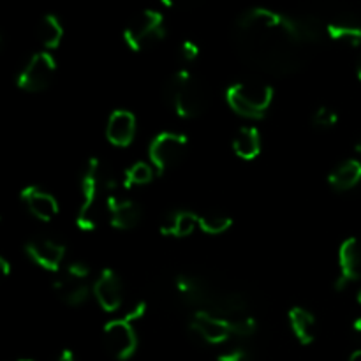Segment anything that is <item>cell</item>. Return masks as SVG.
Masks as SVG:
<instances>
[{
    "instance_id": "2e32d148",
    "label": "cell",
    "mask_w": 361,
    "mask_h": 361,
    "mask_svg": "<svg viewBox=\"0 0 361 361\" xmlns=\"http://www.w3.org/2000/svg\"><path fill=\"white\" fill-rule=\"evenodd\" d=\"M106 136L111 145L118 148H126L133 143L136 136V116L126 109L113 111L106 126Z\"/></svg>"
},
{
    "instance_id": "ba28073f",
    "label": "cell",
    "mask_w": 361,
    "mask_h": 361,
    "mask_svg": "<svg viewBox=\"0 0 361 361\" xmlns=\"http://www.w3.org/2000/svg\"><path fill=\"white\" fill-rule=\"evenodd\" d=\"M88 275L90 270L85 263H71L67 270L53 282V289L63 303L71 307H80L90 296V286H88Z\"/></svg>"
},
{
    "instance_id": "603a6c76",
    "label": "cell",
    "mask_w": 361,
    "mask_h": 361,
    "mask_svg": "<svg viewBox=\"0 0 361 361\" xmlns=\"http://www.w3.org/2000/svg\"><path fill=\"white\" fill-rule=\"evenodd\" d=\"M37 34L42 46H46L48 49H53L60 44V41H62L63 27L55 14H46L41 20V23H39Z\"/></svg>"
},
{
    "instance_id": "7402d4cb",
    "label": "cell",
    "mask_w": 361,
    "mask_h": 361,
    "mask_svg": "<svg viewBox=\"0 0 361 361\" xmlns=\"http://www.w3.org/2000/svg\"><path fill=\"white\" fill-rule=\"evenodd\" d=\"M233 150L243 161H252L261 152V134L256 127H242L233 140Z\"/></svg>"
},
{
    "instance_id": "74e56055",
    "label": "cell",
    "mask_w": 361,
    "mask_h": 361,
    "mask_svg": "<svg viewBox=\"0 0 361 361\" xmlns=\"http://www.w3.org/2000/svg\"><path fill=\"white\" fill-rule=\"evenodd\" d=\"M355 150L358 152V154L361 155V141H358V143H356V147H355Z\"/></svg>"
},
{
    "instance_id": "4fadbf2b",
    "label": "cell",
    "mask_w": 361,
    "mask_h": 361,
    "mask_svg": "<svg viewBox=\"0 0 361 361\" xmlns=\"http://www.w3.org/2000/svg\"><path fill=\"white\" fill-rule=\"evenodd\" d=\"M190 328L201 341L208 342V344H222L233 335L228 319H222V317L204 312V310H197L194 314Z\"/></svg>"
},
{
    "instance_id": "44dd1931",
    "label": "cell",
    "mask_w": 361,
    "mask_h": 361,
    "mask_svg": "<svg viewBox=\"0 0 361 361\" xmlns=\"http://www.w3.org/2000/svg\"><path fill=\"white\" fill-rule=\"evenodd\" d=\"M326 34L331 41L358 48L361 46V23L351 18H342L326 25Z\"/></svg>"
},
{
    "instance_id": "4316f807",
    "label": "cell",
    "mask_w": 361,
    "mask_h": 361,
    "mask_svg": "<svg viewBox=\"0 0 361 361\" xmlns=\"http://www.w3.org/2000/svg\"><path fill=\"white\" fill-rule=\"evenodd\" d=\"M229 326H231V334L236 337H250L256 331V319L247 314V316L229 321Z\"/></svg>"
},
{
    "instance_id": "ab89813d",
    "label": "cell",
    "mask_w": 361,
    "mask_h": 361,
    "mask_svg": "<svg viewBox=\"0 0 361 361\" xmlns=\"http://www.w3.org/2000/svg\"><path fill=\"white\" fill-rule=\"evenodd\" d=\"M358 302H360V305H361V291H360V295H358Z\"/></svg>"
},
{
    "instance_id": "1f68e13d",
    "label": "cell",
    "mask_w": 361,
    "mask_h": 361,
    "mask_svg": "<svg viewBox=\"0 0 361 361\" xmlns=\"http://www.w3.org/2000/svg\"><path fill=\"white\" fill-rule=\"evenodd\" d=\"M0 270H2V274L6 275H11V263L6 259V257H0Z\"/></svg>"
},
{
    "instance_id": "8992f818",
    "label": "cell",
    "mask_w": 361,
    "mask_h": 361,
    "mask_svg": "<svg viewBox=\"0 0 361 361\" xmlns=\"http://www.w3.org/2000/svg\"><path fill=\"white\" fill-rule=\"evenodd\" d=\"M166 35L164 18L159 11L145 9L133 18L123 32V41L133 51H143L157 44Z\"/></svg>"
},
{
    "instance_id": "d6986e66",
    "label": "cell",
    "mask_w": 361,
    "mask_h": 361,
    "mask_svg": "<svg viewBox=\"0 0 361 361\" xmlns=\"http://www.w3.org/2000/svg\"><path fill=\"white\" fill-rule=\"evenodd\" d=\"M328 182L337 192L351 190L361 182V162L356 159H349L338 164L328 176Z\"/></svg>"
},
{
    "instance_id": "d590c367",
    "label": "cell",
    "mask_w": 361,
    "mask_h": 361,
    "mask_svg": "<svg viewBox=\"0 0 361 361\" xmlns=\"http://www.w3.org/2000/svg\"><path fill=\"white\" fill-rule=\"evenodd\" d=\"M161 2L164 4V6L171 7V6H175V2H176V0H161Z\"/></svg>"
},
{
    "instance_id": "8d00e7d4",
    "label": "cell",
    "mask_w": 361,
    "mask_h": 361,
    "mask_svg": "<svg viewBox=\"0 0 361 361\" xmlns=\"http://www.w3.org/2000/svg\"><path fill=\"white\" fill-rule=\"evenodd\" d=\"M356 73H358V78H360V81H361V55H360V59H358V69H356Z\"/></svg>"
},
{
    "instance_id": "7c38bea8",
    "label": "cell",
    "mask_w": 361,
    "mask_h": 361,
    "mask_svg": "<svg viewBox=\"0 0 361 361\" xmlns=\"http://www.w3.org/2000/svg\"><path fill=\"white\" fill-rule=\"evenodd\" d=\"M25 252L42 270L59 271L66 257V247L48 238H35L25 245Z\"/></svg>"
},
{
    "instance_id": "d6a6232c",
    "label": "cell",
    "mask_w": 361,
    "mask_h": 361,
    "mask_svg": "<svg viewBox=\"0 0 361 361\" xmlns=\"http://www.w3.org/2000/svg\"><path fill=\"white\" fill-rule=\"evenodd\" d=\"M56 361H76V360H74V355L69 351V349H63V351L60 353L59 360Z\"/></svg>"
},
{
    "instance_id": "5b68a950",
    "label": "cell",
    "mask_w": 361,
    "mask_h": 361,
    "mask_svg": "<svg viewBox=\"0 0 361 361\" xmlns=\"http://www.w3.org/2000/svg\"><path fill=\"white\" fill-rule=\"evenodd\" d=\"M104 180L101 161L95 157L88 159L81 176V204L76 217L78 228L83 231H92L97 226V196L101 187L104 185Z\"/></svg>"
},
{
    "instance_id": "484cf974",
    "label": "cell",
    "mask_w": 361,
    "mask_h": 361,
    "mask_svg": "<svg viewBox=\"0 0 361 361\" xmlns=\"http://www.w3.org/2000/svg\"><path fill=\"white\" fill-rule=\"evenodd\" d=\"M231 217H226V215L221 214L200 215V222H197L201 231H204L207 235H222V233H226L231 228Z\"/></svg>"
},
{
    "instance_id": "5bb4252c",
    "label": "cell",
    "mask_w": 361,
    "mask_h": 361,
    "mask_svg": "<svg viewBox=\"0 0 361 361\" xmlns=\"http://www.w3.org/2000/svg\"><path fill=\"white\" fill-rule=\"evenodd\" d=\"M108 210L111 215V226L122 229V231L136 228L143 217V210L140 204L129 197L120 196L118 190L108 192Z\"/></svg>"
},
{
    "instance_id": "ac0fdd59",
    "label": "cell",
    "mask_w": 361,
    "mask_h": 361,
    "mask_svg": "<svg viewBox=\"0 0 361 361\" xmlns=\"http://www.w3.org/2000/svg\"><path fill=\"white\" fill-rule=\"evenodd\" d=\"M200 215H194L192 212L173 210L164 215L161 221V233L164 236H175V238H185L194 229L197 228Z\"/></svg>"
},
{
    "instance_id": "9c48e42d",
    "label": "cell",
    "mask_w": 361,
    "mask_h": 361,
    "mask_svg": "<svg viewBox=\"0 0 361 361\" xmlns=\"http://www.w3.org/2000/svg\"><path fill=\"white\" fill-rule=\"evenodd\" d=\"M102 341L109 355L118 361L133 358L137 349V335L133 323L126 317L109 321L102 331Z\"/></svg>"
},
{
    "instance_id": "8fae6325",
    "label": "cell",
    "mask_w": 361,
    "mask_h": 361,
    "mask_svg": "<svg viewBox=\"0 0 361 361\" xmlns=\"http://www.w3.org/2000/svg\"><path fill=\"white\" fill-rule=\"evenodd\" d=\"M338 267L341 275L337 279L335 288L338 291L345 289V286L361 281V240L348 238L342 242L338 249Z\"/></svg>"
},
{
    "instance_id": "d4e9b609",
    "label": "cell",
    "mask_w": 361,
    "mask_h": 361,
    "mask_svg": "<svg viewBox=\"0 0 361 361\" xmlns=\"http://www.w3.org/2000/svg\"><path fill=\"white\" fill-rule=\"evenodd\" d=\"M295 23L296 28H298L300 37H302V41L305 42V44H309V42H319L321 37H323L324 28L323 25L319 23V20H316V18L300 16L295 18Z\"/></svg>"
},
{
    "instance_id": "7a4b0ae2",
    "label": "cell",
    "mask_w": 361,
    "mask_h": 361,
    "mask_svg": "<svg viewBox=\"0 0 361 361\" xmlns=\"http://www.w3.org/2000/svg\"><path fill=\"white\" fill-rule=\"evenodd\" d=\"M176 289L189 305L210 312L222 319H236L247 316V302L243 295L229 289H221L196 275H180Z\"/></svg>"
},
{
    "instance_id": "4dcf8cb0",
    "label": "cell",
    "mask_w": 361,
    "mask_h": 361,
    "mask_svg": "<svg viewBox=\"0 0 361 361\" xmlns=\"http://www.w3.org/2000/svg\"><path fill=\"white\" fill-rule=\"evenodd\" d=\"M145 310H147V303H137L136 307H134L133 310H129V312L126 314V319H129L130 323H134V321H137V319H141V317H143V314H145Z\"/></svg>"
},
{
    "instance_id": "e0dca14e",
    "label": "cell",
    "mask_w": 361,
    "mask_h": 361,
    "mask_svg": "<svg viewBox=\"0 0 361 361\" xmlns=\"http://www.w3.org/2000/svg\"><path fill=\"white\" fill-rule=\"evenodd\" d=\"M21 201L25 203L27 210L30 212L34 217H37L39 221L49 222L51 219H55V215L59 214V203H56L55 197L49 192H44L39 187H25L21 190Z\"/></svg>"
},
{
    "instance_id": "e575fe53",
    "label": "cell",
    "mask_w": 361,
    "mask_h": 361,
    "mask_svg": "<svg viewBox=\"0 0 361 361\" xmlns=\"http://www.w3.org/2000/svg\"><path fill=\"white\" fill-rule=\"evenodd\" d=\"M353 328H355V331H358V334H361V317H358V319L353 323Z\"/></svg>"
},
{
    "instance_id": "6da1fadb",
    "label": "cell",
    "mask_w": 361,
    "mask_h": 361,
    "mask_svg": "<svg viewBox=\"0 0 361 361\" xmlns=\"http://www.w3.org/2000/svg\"><path fill=\"white\" fill-rule=\"evenodd\" d=\"M240 56L254 69L288 76L302 67L303 44L295 18L254 7L238 18L235 34Z\"/></svg>"
},
{
    "instance_id": "3957f363",
    "label": "cell",
    "mask_w": 361,
    "mask_h": 361,
    "mask_svg": "<svg viewBox=\"0 0 361 361\" xmlns=\"http://www.w3.org/2000/svg\"><path fill=\"white\" fill-rule=\"evenodd\" d=\"M166 99L182 118H196L207 109V94L189 71L173 74L166 85Z\"/></svg>"
},
{
    "instance_id": "83f0119b",
    "label": "cell",
    "mask_w": 361,
    "mask_h": 361,
    "mask_svg": "<svg viewBox=\"0 0 361 361\" xmlns=\"http://www.w3.org/2000/svg\"><path fill=\"white\" fill-rule=\"evenodd\" d=\"M312 122L317 129H331V127L338 122V115L334 109L326 108V106H321V108L314 113Z\"/></svg>"
},
{
    "instance_id": "9a60e30c",
    "label": "cell",
    "mask_w": 361,
    "mask_h": 361,
    "mask_svg": "<svg viewBox=\"0 0 361 361\" xmlns=\"http://www.w3.org/2000/svg\"><path fill=\"white\" fill-rule=\"evenodd\" d=\"M92 289H94V295L101 309H104L106 312H115L120 309L123 302V288L122 281L115 271L104 268Z\"/></svg>"
},
{
    "instance_id": "f1b7e54d",
    "label": "cell",
    "mask_w": 361,
    "mask_h": 361,
    "mask_svg": "<svg viewBox=\"0 0 361 361\" xmlns=\"http://www.w3.org/2000/svg\"><path fill=\"white\" fill-rule=\"evenodd\" d=\"M217 361H252V358H250L249 353L243 351V349H235V351L224 353V355L219 356Z\"/></svg>"
},
{
    "instance_id": "f546056e",
    "label": "cell",
    "mask_w": 361,
    "mask_h": 361,
    "mask_svg": "<svg viewBox=\"0 0 361 361\" xmlns=\"http://www.w3.org/2000/svg\"><path fill=\"white\" fill-rule=\"evenodd\" d=\"M197 55H200V46L192 41H185L182 44V56L185 60H196Z\"/></svg>"
},
{
    "instance_id": "f35d334b",
    "label": "cell",
    "mask_w": 361,
    "mask_h": 361,
    "mask_svg": "<svg viewBox=\"0 0 361 361\" xmlns=\"http://www.w3.org/2000/svg\"><path fill=\"white\" fill-rule=\"evenodd\" d=\"M14 361H32V360H28V358H20V360H14Z\"/></svg>"
},
{
    "instance_id": "836d02e7",
    "label": "cell",
    "mask_w": 361,
    "mask_h": 361,
    "mask_svg": "<svg viewBox=\"0 0 361 361\" xmlns=\"http://www.w3.org/2000/svg\"><path fill=\"white\" fill-rule=\"evenodd\" d=\"M349 361H361V349H358V351L353 353L351 358H349Z\"/></svg>"
},
{
    "instance_id": "277c9868",
    "label": "cell",
    "mask_w": 361,
    "mask_h": 361,
    "mask_svg": "<svg viewBox=\"0 0 361 361\" xmlns=\"http://www.w3.org/2000/svg\"><path fill=\"white\" fill-rule=\"evenodd\" d=\"M226 101L243 118H263L274 101V88L257 83H235L226 92Z\"/></svg>"
},
{
    "instance_id": "52a82bcc",
    "label": "cell",
    "mask_w": 361,
    "mask_h": 361,
    "mask_svg": "<svg viewBox=\"0 0 361 361\" xmlns=\"http://www.w3.org/2000/svg\"><path fill=\"white\" fill-rule=\"evenodd\" d=\"M187 137L178 133H161L152 140L148 155L150 162L159 175H164L169 169L176 168L187 154Z\"/></svg>"
},
{
    "instance_id": "ffe728a7",
    "label": "cell",
    "mask_w": 361,
    "mask_h": 361,
    "mask_svg": "<svg viewBox=\"0 0 361 361\" xmlns=\"http://www.w3.org/2000/svg\"><path fill=\"white\" fill-rule=\"evenodd\" d=\"M289 324L295 334L296 341L302 345L312 344L316 338V317L309 312V310L302 309V307H293L289 310Z\"/></svg>"
},
{
    "instance_id": "cb8c5ba5",
    "label": "cell",
    "mask_w": 361,
    "mask_h": 361,
    "mask_svg": "<svg viewBox=\"0 0 361 361\" xmlns=\"http://www.w3.org/2000/svg\"><path fill=\"white\" fill-rule=\"evenodd\" d=\"M154 166L147 164V162H136V164L130 166L126 171V176H123V189H133V187L137 185H147V183L152 182L154 178Z\"/></svg>"
},
{
    "instance_id": "30bf717a",
    "label": "cell",
    "mask_w": 361,
    "mask_h": 361,
    "mask_svg": "<svg viewBox=\"0 0 361 361\" xmlns=\"http://www.w3.org/2000/svg\"><path fill=\"white\" fill-rule=\"evenodd\" d=\"M56 62L53 55L48 51H39L32 55L27 66L21 69L18 76V87L25 92H41L49 87L53 76H55Z\"/></svg>"
}]
</instances>
